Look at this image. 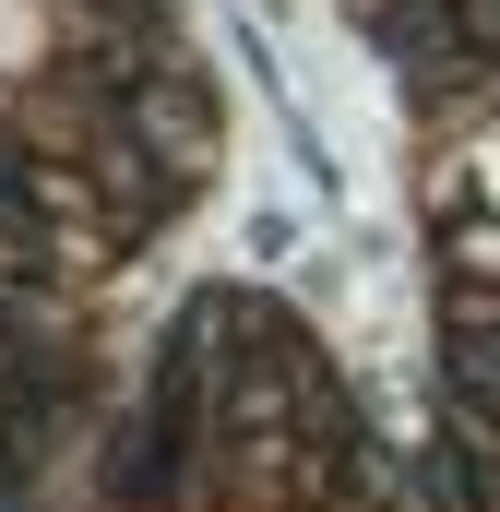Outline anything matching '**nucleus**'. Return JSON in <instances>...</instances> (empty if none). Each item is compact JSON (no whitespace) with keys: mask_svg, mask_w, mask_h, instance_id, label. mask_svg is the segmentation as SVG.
<instances>
[{"mask_svg":"<svg viewBox=\"0 0 500 512\" xmlns=\"http://www.w3.org/2000/svg\"><path fill=\"white\" fill-rule=\"evenodd\" d=\"M453 393H465L477 417H500V334H489V322L453 334Z\"/></svg>","mask_w":500,"mask_h":512,"instance_id":"1","label":"nucleus"},{"mask_svg":"<svg viewBox=\"0 0 500 512\" xmlns=\"http://www.w3.org/2000/svg\"><path fill=\"white\" fill-rule=\"evenodd\" d=\"M465 24H477V48H489V36H500V0H465Z\"/></svg>","mask_w":500,"mask_h":512,"instance_id":"2","label":"nucleus"}]
</instances>
